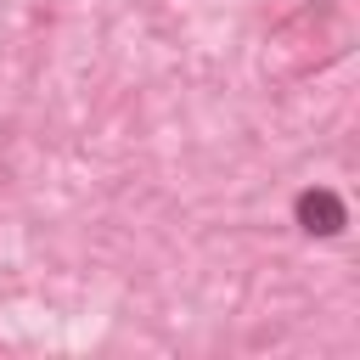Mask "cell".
Returning <instances> with one entry per match:
<instances>
[{"label":"cell","instance_id":"6da1fadb","mask_svg":"<svg viewBox=\"0 0 360 360\" xmlns=\"http://www.w3.org/2000/svg\"><path fill=\"white\" fill-rule=\"evenodd\" d=\"M292 214H298V225H304L309 236H338V231L349 225V208H343V197H338V191H326V186H309V191H298Z\"/></svg>","mask_w":360,"mask_h":360}]
</instances>
